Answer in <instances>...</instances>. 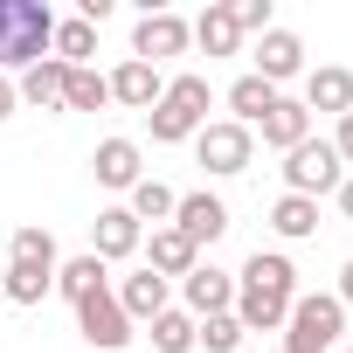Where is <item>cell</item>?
Listing matches in <instances>:
<instances>
[{
    "instance_id": "32",
    "label": "cell",
    "mask_w": 353,
    "mask_h": 353,
    "mask_svg": "<svg viewBox=\"0 0 353 353\" xmlns=\"http://www.w3.org/2000/svg\"><path fill=\"white\" fill-rule=\"evenodd\" d=\"M332 152H339V166H353V111L339 118V132H332Z\"/></svg>"
},
{
    "instance_id": "24",
    "label": "cell",
    "mask_w": 353,
    "mask_h": 353,
    "mask_svg": "<svg viewBox=\"0 0 353 353\" xmlns=\"http://www.w3.org/2000/svg\"><path fill=\"white\" fill-rule=\"evenodd\" d=\"M270 229H277L284 243H305V236H319V201H305V194H277V208H270Z\"/></svg>"
},
{
    "instance_id": "10",
    "label": "cell",
    "mask_w": 353,
    "mask_h": 353,
    "mask_svg": "<svg viewBox=\"0 0 353 353\" xmlns=\"http://www.w3.org/2000/svg\"><path fill=\"white\" fill-rule=\"evenodd\" d=\"M173 229H181L194 250L201 243H215V236H229V208H222V194H181V201H173Z\"/></svg>"
},
{
    "instance_id": "25",
    "label": "cell",
    "mask_w": 353,
    "mask_h": 353,
    "mask_svg": "<svg viewBox=\"0 0 353 353\" xmlns=\"http://www.w3.org/2000/svg\"><path fill=\"white\" fill-rule=\"evenodd\" d=\"M97 49V28L83 21V14H70V21H56V42H49V56L56 63H70V70H83V56Z\"/></svg>"
},
{
    "instance_id": "21",
    "label": "cell",
    "mask_w": 353,
    "mask_h": 353,
    "mask_svg": "<svg viewBox=\"0 0 353 353\" xmlns=\"http://www.w3.org/2000/svg\"><path fill=\"white\" fill-rule=\"evenodd\" d=\"M277 97H284V90H270L263 77H236V83H229V111H236V125H250V132L270 118V104H277Z\"/></svg>"
},
{
    "instance_id": "36",
    "label": "cell",
    "mask_w": 353,
    "mask_h": 353,
    "mask_svg": "<svg viewBox=\"0 0 353 353\" xmlns=\"http://www.w3.org/2000/svg\"><path fill=\"white\" fill-rule=\"evenodd\" d=\"M0 305H8V298H0Z\"/></svg>"
},
{
    "instance_id": "23",
    "label": "cell",
    "mask_w": 353,
    "mask_h": 353,
    "mask_svg": "<svg viewBox=\"0 0 353 353\" xmlns=\"http://www.w3.org/2000/svg\"><path fill=\"white\" fill-rule=\"evenodd\" d=\"M49 291H56V270H42V263H8V277H0L8 305H42Z\"/></svg>"
},
{
    "instance_id": "12",
    "label": "cell",
    "mask_w": 353,
    "mask_h": 353,
    "mask_svg": "<svg viewBox=\"0 0 353 353\" xmlns=\"http://www.w3.org/2000/svg\"><path fill=\"white\" fill-rule=\"evenodd\" d=\"M104 83H111V104H125V111H152V104L166 97V77H159L152 63H139V56H125Z\"/></svg>"
},
{
    "instance_id": "8",
    "label": "cell",
    "mask_w": 353,
    "mask_h": 353,
    "mask_svg": "<svg viewBox=\"0 0 353 353\" xmlns=\"http://www.w3.org/2000/svg\"><path fill=\"white\" fill-rule=\"evenodd\" d=\"M139 243H145V222H139L132 208H97V222H90V256H97L104 270L125 263Z\"/></svg>"
},
{
    "instance_id": "13",
    "label": "cell",
    "mask_w": 353,
    "mask_h": 353,
    "mask_svg": "<svg viewBox=\"0 0 353 353\" xmlns=\"http://www.w3.org/2000/svg\"><path fill=\"white\" fill-rule=\"evenodd\" d=\"M111 298H118V312H125L132 325H152V319L173 305V284H166V277H152V270H132Z\"/></svg>"
},
{
    "instance_id": "18",
    "label": "cell",
    "mask_w": 353,
    "mask_h": 353,
    "mask_svg": "<svg viewBox=\"0 0 353 353\" xmlns=\"http://www.w3.org/2000/svg\"><path fill=\"white\" fill-rule=\"evenodd\" d=\"M63 83H70V63H56V56H42L35 70H21V83H14V97H21V104H35V111H63Z\"/></svg>"
},
{
    "instance_id": "5",
    "label": "cell",
    "mask_w": 353,
    "mask_h": 353,
    "mask_svg": "<svg viewBox=\"0 0 353 353\" xmlns=\"http://www.w3.org/2000/svg\"><path fill=\"white\" fill-rule=\"evenodd\" d=\"M194 159H201L208 173H243V166L256 159V132L236 125V118H215V125L194 132Z\"/></svg>"
},
{
    "instance_id": "27",
    "label": "cell",
    "mask_w": 353,
    "mask_h": 353,
    "mask_svg": "<svg viewBox=\"0 0 353 353\" xmlns=\"http://www.w3.org/2000/svg\"><path fill=\"white\" fill-rule=\"evenodd\" d=\"M250 332H243V319L236 312H215V319H194V346L201 353H236Z\"/></svg>"
},
{
    "instance_id": "2",
    "label": "cell",
    "mask_w": 353,
    "mask_h": 353,
    "mask_svg": "<svg viewBox=\"0 0 353 353\" xmlns=\"http://www.w3.org/2000/svg\"><path fill=\"white\" fill-rule=\"evenodd\" d=\"M208 104H215L208 77H201V70H188V77H173V83H166V97L145 111V125H152V139H159V145H181V139H194V132L208 125Z\"/></svg>"
},
{
    "instance_id": "31",
    "label": "cell",
    "mask_w": 353,
    "mask_h": 353,
    "mask_svg": "<svg viewBox=\"0 0 353 353\" xmlns=\"http://www.w3.org/2000/svg\"><path fill=\"white\" fill-rule=\"evenodd\" d=\"M229 14H236L243 35H270V28H277V21H270V0H229Z\"/></svg>"
},
{
    "instance_id": "29",
    "label": "cell",
    "mask_w": 353,
    "mask_h": 353,
    "mask_svg": "<svg viewBox=\"0 0 353 353\" xmlns=\"http://www.w3.org/2000/svg\"><path fill=\"white\" fill-rule=\"evenodd\" d=\"M152 346H159V353H194V319H188L181 305H166V312L152 319Z\"/></svg>"
},
{
    "instance_id": "7",
    "label": "cell",
    "mask_w": 353,
    "mask_h": 353,
    "mask_svg": "<svg viewBox=\"0 0 353 353\" xmlns=\"http://www.w3.org/2000/svg\"><path fill=\"white\" fill-rule=\"evenodd\" d=\"M77 332L97 346V353H118V346H132V319L118 312V298H111V284L104 291H90L83 305H77Z\"/></svg>"
},
{
    "instance_id": "16",
    "label": "cell",
    "mask_w": 353,
    "mask_h": 353,
    "mask_svg": "<svg viewBox=\"0 0 353 353\" xmlns=\"http://www.w3.org/2000/svg\"><path fill=\"white\" fill-rule=\"evenodd\" d=\"M90 173H97L104 188H125V194H132V188L145 181V159H139V145H132V139H104V145L90 152Z\"/></svg>"
},
{
    "instance_id": "20",
    "label": "cell",
    "mask_w": 353,
    "mask_h": 353,
    "mask_svg": "<svg viewBox=\"0 0 353 353\" xmlns=\"http://www.w3.org/2000/svg\"><path fill=\"white\" fill-rule=\"evenodd\" d=\"M188 28H194L201 56H236V49H243V28H236V14H229V0L201 8V21H188Z\"/></svg>"
},
{
    "instance_id": "19",
    "label": "cell",
    "mask_w": 353,
    "mask_h": 353,
    "mask_svg": "<svg viewBox=\"0 0 353 353\" xmlns=\"http://www.w3.org/2000/svg\"><path fill=\"white\" fill-rule=\"evenodd\" d=\"M256 132H263V145H270V152H291V145H305V139H312V111H305L298 97H277V104H270V118H263Z\"/></svg>"
},
{
    "instance_id": "9",
    "label": "cell",
    "mask_w": 353,
    "mask_h": 353,
    "mask_svg": "<svg viewBox=\"0 0 353 353\" xmlns=\"http://www.w3.org/2000/svg\"><path fill=\"white\" fill-rule=\"evenodd\" d=\"M181 312L188 319H215V312H236V277L229 270H215V263H194L188 277H181Z\"/></svg>"
},
{
    "instance_id": "17",
    "label": "cell",
    "mask_w": 353,
    "mask_h": 353,
    "mask_svg": "<svg viewBox=\"0 0 353 353\" xmlns=\"http://www.w3.org/2000/svg\"><path fill=\"white\" fill-rule=\"evenodd\" d=\"M194 263H201V250H194L181 229H173V222H166V229H152V243H145V270H152V277H166V284H173V277H188Z\"/></svg>"
},
{
    "instance_id": "37",
    "label": "cell",
    "mask_w": 353,
    "mask_h": 353,
    "mask_svg": "<svg viewBox=\"0 0 353 353\" xmlns=\"http://www.w3.org/2000/svg\"><path fill=\"white\" fill-rule=\"evenodd\" d=\"M346 353H353V346H346Z\"/></svg>"
},
{
    "instance_id": "4",
    "label": "cell",
    "mask_w": 353,
    "mask_h": 353,
    "mask_svg": "<svg viewBox=\"0 0 353 353\" xmlns=\"http://www.w3.org/2000/svg\"><path fill=\"white\" fill-rule=\"evenodd\" d=\"M339 181H346V166H339L332 139H305V145L284 152V194L319 201V194H339Z\"/></svg>"
},
{
    "instance_id": "11",
    "label": "cell",
    "mask_w": 353,
    "mask_h": 353,
    "mask_svg": "<svg viewBox=\"0 0 353 353\" xmlns=\"http://www.w3.org/2000/svg\"><path fill=\"white\" fill-rule=\"evenodd\" d=\"M250 77H263L270 90H277V83H291V77H305V42H298L291 28L256 35V70H250Z\"/></svg>"
},
{
    "instance_id": "6",
    "label": "cell",
    "mask_w": 353,
    "mask_h": 353,
    "mask_svg": "<svg viewBox=\"0 0 353 353\" xmlns=\"http://www.w3.org/2000/svg\"><path fill=\"white\" fill-rule=\"evenodd\" d=\"M188 42H194V28L181 21V14H173V8H145L139 14V28H132V56L139 63H166V56H188Z\"/></svg>"
},
{
    "instance_id": "30",
    "label": "cell",
    "mask_w": 353,
    "mask_h": 353,
    "mask_svg": "<svg viewBox=\"0 0 353 353\" xmlns=\"http://www.w3.org/2000/svg\"><path fill=\"white\" fill-rule=\"evenodd\" d=\"M173 201H181V194H173V188H166V181H139V188H132V201H125V208H132V215H139V222H173Z\"/></svg>"
},
{
    "instance_id": "35",
    "label": "cell",
    "mask_w": 353,
    "mask_h": 353,
    "mask_svg": "<svg viewBox=\"0 0 353 353\" xmlns=\"http://www.w3.org/2000/svg\"><path fill=\"white\" fill-rule=\"evenodd\" d=\"M332 298H339V305H353V263L339 270V291H332Z\"/></svg>"
},
{
    "instance_id": "22",
    "label": "cell",
    "mask_w": 353,
    "mask_h": 353,
    "mask_svg": "<svg viewBox=\"0 0 353 353\" xmlns=\"http://www.w3.org/2000/svg\"><path fill=\"white\" fill-rule=\"evenodd\" d=\"M104 284H111V270H104L90 250H83V256H70V263H56V291H63L70 305H83V298H90V291H104Z\"/></svg>"
},
{
    "instance_id": "26",
    "label": "cell",
    "mask_w": 353,
    "mask_h": 353,
    "mask_svg": "<svg viewBox=\"0 0 353 353\" xmlns=\"http://www.w3.org/2000/svg\"><path fill=\"white\" fill-rule=\"evenodd\" d=\"M8 263H42V270H56L63 256H56V236H49L42 222H21L14 243H8Z\"/></svg>"
},
{
    "instance_id": "33",
    "label": "cell",
    "mask_w": 353,
    "mask_h": 353,
    "mask_svg": "<svg viewBox=\"0 0 353 353\" xmlns=\"http://www.w3.org/2000/svg\"><path fill=\"white\" fill-rule=\"evenodd\" d=\"M14 104H21V97H14V77H0V125L14 118Z\"/></svg>"
},
{
    "instance_id": "15",
    "label": "cell",
    "mask_w": 353,
    "mask_h": 353,
    "mask_svg": "<svg viewBox=\"0 0 353 353\" xmlns=\"http://www.w3.org/2000/svg\"><path fill=\"white\" fill-rule=\"evenodd\" d=\"M305 111H332V118H346L353 111V70H339V63H325V70H305V97H298Z\"/></svg>"
},
{
    "instance_id": "28",
    "label": "cell",
    "mask_w": 353,
    "mask_h": 353,
    "mask_svg": "<svg viewBox=\"0 0 353 353\" xmlns=\"http://www.w3.org/2000/svg\"><path fill=\"white\" fill-rule=\"evenodd\" d=\"M111 104V83L97 77V70H70V83H63V111H104Z\"/></svg>"
},
{
    "instance_id": "34",
    "label": "cell",
    "mask_w": 353,
    "mask_h": 353,
    "mask_svg": "<svg viewBox=\"0 0 353 353\" xmlns=\"http://www.w3.org/2000/svg\"><path fill=\"white\" fill-rule=\"evenodd\" d=\"M339 215L353 222V173H346V181H339Z\"/></svg>"
},
{
    "instance_id": "1",
    "label": "cell",
    "mask_w": 353,
    "mask_h": 353,
    "mask_svg": "<svg viewBox=\"0 0 353 353\" xmlns=\"http://www.w3.org/2000/svg\"><path fill=\"white\" fill-rule=\"evenodd\" d=\"M56 42V8L49 0H0V77L35 70Z\"/></svg>"
},
{
    "instance_id": "3",
    "label": "cell",
    "mask_w": 353,
    "mask_h": 353,
    "mask_svg": "<svg viewBox=\"0 0 353 353\" xmlns=\"http://www.w3.org/2000/svg\"><path fill=\"white\" fill-rule=\"evenodd\" d=\"M346 332V305L332 291H298L284 319V353H332Z\"/></svg>"
},
{
    "instance_id": "14",
    "label": "cell",
    "mask_w": 353,
    "mask_h": 353,
    "mask_svg": "<svg viewBox=\"0 0 353 353\" xmlns=\"http://www.w3.org/2000/svg\"><path fill=\"white\" fill-rule=\"evenodd\" d=\"M236 291H263V298H298V270H291V256H277V250H256L250 263H243V277H236Z\"/></svg>"
}]
</instances>
